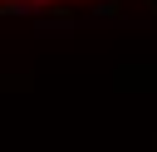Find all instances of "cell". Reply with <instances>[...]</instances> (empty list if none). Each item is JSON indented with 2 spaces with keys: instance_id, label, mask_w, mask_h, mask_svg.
<instances>
[{
  "instance_id": "6da1fadb",
  "label": "cell",
  "mask_w": 157,
  "mask_h": 152,
  "mask_svg": "<svg viewBox=\"0 0 157 152\" xmlns=\"http://www.w3.org/2000/svg\"><path fill=\"white\" fill-rule=\"evenodd\" d=\"M34 5H74V0H0V10H34Z\"/></svg>"
}]
</instances>
